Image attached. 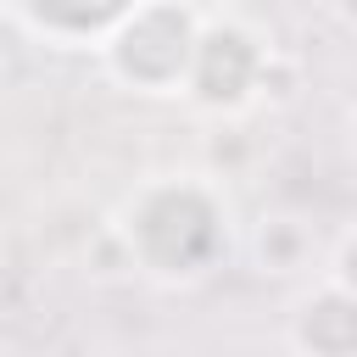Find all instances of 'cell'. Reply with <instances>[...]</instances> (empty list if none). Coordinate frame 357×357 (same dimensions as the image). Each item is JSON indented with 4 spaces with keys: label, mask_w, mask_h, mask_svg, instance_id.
Returning <instances> with one entry per match:
<instances>
[{
    "label": "cell",
    "mask_w": 357,
    "mask_h": 357,
    "mask_svg": "<svg viewBox=\"0 0 357 357\" xmlns=\"http://www.w3.org/2000/svg\"><path fill=\"white\" fill-rule=\"evenodd\" d=\"M139 0H6V11L50 45H100Z\"/></svg>",
    "instance_id": "5"
},
{
    "label": "cell",
    "mask_w": 357,
    "mask_h": 357,
    "mask_svg": "<svg viewBox=\"0 0 357 357\" xmlns=\"http://www.w3.org/2000/svg\"><path fill=\"white\" fill-rule=\"evenodd\" d=\"M273 45L234 11H206L201 22V39H195V56H190V73H184V89L178 100L195 106L201 117H240L262 100V84H268V67H273Z\"/></svg>",
    "instance_id": "3"
},
{
    "label": "cell",
    "mask_w": 357,
    "mask_h": 357,
    "mask_svg": "<svg viewBox=\"0 0 357 357\" xmlns=\"http://www.w3.org/2000/svg\"><path fill=\"white\" fill-rule=\"evenodd\" d=\"M324 279H335L340 290H351V296H357V229H346V234L335 240V251H329V268H324Z\"/></svg>",
    "instance_id": "7"
},
{
    "label": "cell",
    "mask_w": 357,
    "mask_h": 357,
    "mask_svg": "<svg viewBox=\"0 0 357 357\" xmlns=\"http://www.w3.org/2000/svg\"><path fill=\"white\" fill-rule=\"evenodd\" d=\"M346 139H351V151H357V100H351V112H346Z\"/></svg>",
    "instance_id": "8"
},
{
    "label": "cell",
    "mask_w": 357,
    "mask_h": 357,
    "mask_svg": "<svg viewBox=\"0 0 357 357\" xmlns=\"http://www.w3.org/2000/svg\"><path fill=\"white\" fill-rule=\"evenodd\" d=\"M340 17H346V22L357 28V0H340Z\"/></svg>",
    "instance_id": "9"
},
{
    "label": "cell",
    "mask_w": 357,
    "mask_h": 357,
    "mask_svg": "<svg viewBox=\"0 0 357 357\" xmlns=\"http://www.w3.org/2000/svg\"><path fill=\"white\" fill-rule=\"evenodd\" d=\"M206 11L195 0H139L100 45V73L128 95H178Z\"/></svg>",
    "instance_id": "2"
},
{
    "label": "cell",
    "mask_w": 357,
    "mask_h": 357,
    "mask_svg": "<svg viewBox=\"0 0 357 357\" xmlns=\"http://www.w3.org/2000/svg\"><path fill=\"white\" fill-rule=\"evenodd\" d=\"M257 251H262V268H273V273H290V268L301 262V251H307V234H301V229H290V218H273V223L262 229Z\"/></svg>",
    "instance_id": "6"
},
{
    "label": "cell",
    "mask_w": 357,
    "mask_h": 357,
    "mask_svg": "<svg viewBox=\"0 0 357 357\" xmlns=\"http://www.w3.org/2000/svg\"><path fill=\"white\" fill-rule=\"evenodd\" d=\"M195 6H201V11H229L234 0H195Z\"/></svg>",
    "instance_id": "10"
},
{
    "label": "cell",
    "mask_w": 357,
    "mask_h": 357,
    "mask_svg": "<svg viewBox=\"0 0 357 357\" xmlns=\"http://www.w3.org/2000/svg\"><path fill=\"white\" fill-rule=\"evenodd\" d=\"M290 351L296 357H357V296L324 279L290 307Z\"/></svg>",
    "instance_id": "4"
},
{
    "label": "cell",
    "mask_w": 357,
    "mask_h": 357,
    "mask_svg": "<svg viewBox=\"0 0 357 357\" xmlns=\"http://www.w3.org/2000/svg\"><path fill=\"white\" fill-rule=\"evenodd\" d=\"M106 229L123 262L156 284H195L234 257V206L212 173L139 178Z\"/></svg>",
    "instance_id": "1"
}]
</instances>
